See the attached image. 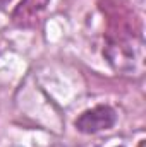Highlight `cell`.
Returning <instances> with one entry per match:
<instances>
[{
	"mask_svg": "<svg viewBox=\"0 0 146 147\" xmlns=\"http://www.w3.org/2000/svg\"><path fill=\"white\" fill-rule=\"evenodd\" d=\"M108 31L105 57L110 65L122 74H139L143 70L145 48L139 29L136 31L134 19L120 9L113 7L108 14Z\"/></svg>",
	"mask_w": 146,
	"mask_h": 147,
	"instance_id": "1",
	"label": "cell"
},
{
	"mask_svg": "<svg viewBox=\"0 0 146 147\" xmlns=\"http://www.w3.org/2000/svg\"><path fill=\"white\" fill-rule=\"evenodd\" d=\"M117 121V113L107 105L95 106L91 110L83 111L74 121L76 128L83 134H98L103 130H110Z\"/></svg>",
	"mask_w": 146,
	"mask_h": 147,
	"instance_id": "2",
	"label": "cell"
},
{
	"mask_svg": "<svg viewBox=\"0 0 146 147\" xmlns=\"http://www.w3.org/2000/svg\"><path fill=\"white\" fill-rule=\"evenodd\" d=\"M50 0H21L12 12V24L21 29L36 28L48 9Z\"/></svg>",
	"mask_w": 146,
	"mask_h": 147,
	"instance_id": "3",
	"label": "cell"
},
{
	"mask_svg": "<svg viewBox=\"0 0 146 147\" xmlns=\"http://www.w3.org/2000/svg\"><path fill=\"white\" fill-rule=\"evenodd\" d=\"M10 2H12V0H0V9H3V7H5V5H9Z\"/></svg>",
	"mask_w": 146,
	"mask_h": 147,
	"instance_id": "4",
	"label": "cell"
}]
</instances>
